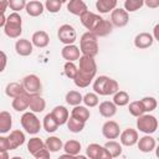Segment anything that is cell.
I'll return each mask as SVG.
<instances>
[{
	"label": "cell",
	"mask_w": 159,
	"mask_h": 159,
	"mask_svg": "<svg viewBox=\"0 0 159 159\" xmlns=\"http://www.w3.org/2000/svg\"><path fill=\"white\" fill-rule=\"evenodd\" d=\"M78 62L80 66L77 67V75L73 82L78 88H86L91 84L97 73V63L93 57L88 56H81Z\"/></svg>",
	"instance_id": "cell-1"
},
{
	"label": "cell",
	"mask_w": 159,
	"mask_h": 159,
	"mask_svg": "<svg viewBox=\"0 0 159 159\" xmlns=\"http://www.w3.org/2000/svg\"><path fill=\"white\" fill-rule=\"evenodd\" d=\"M93 89L96 94L99 96H111L119 91V84L116 80L108 76H99L93 82Z\"/></svg>",
	"instance_id": "cell-2"
},
{
	"label": "cell",
	"mask_w": 159,
	"mask_h": 159,
	"mask_svg": "<svg viewBox=\"0 0 159 159\" xmlns=\"http://www.w3.org/2000/svg\"><path fill=\"white\" fill-rule=\"evenodd\" d=\"M98 37L87 31L84 32L81 39H80V52L82 53V56H88V57H93L98 53Z\"/></svg>",
	"instance_id": "cell-3"
},
{
	"label": "cell",
	"mask_w": 159,
	"mask_h": 159,
	"mask_svg": "<svg viewBox=\"0 0 159 159\" xmlns=\"http://www.w3.org/2000/svg\"><path fill=\"white\" fill-rule=\"evenodd\" d=\"M4 32L10 39H19L22 34V19L19 12H11L6 17Z\"/></svg>",
	"instance_id": "cell-4"
},
{
	"label": "cell",
	"mask_w": 159,
	"mask_h": 159,
	"mask_svg": "<svg viewBox=\"0 0 159 159\" xmlns=\"http://www.w3.org/2000/svg\"><path fill=\"white\" fill-rule=\"evenodd\" d=\"M137 128L144 134H153L158 129V119L153 114H143L137 119Z\"/></svg>",
	"instance_id": "cell-5"
},
{
	"label": "cell",
	"mask_w": 159,
	"mask_h": 159,
	"mask_svg": "<svg viewBox=\"0 0 159 159\" xmlns=\"http://www.w3.org/2000/svg\"><path fill=\"white\" fill-rule=\"evenodd\" d=\"M21 125L29 134H37L41 129V122L37 116L32 112H25L20 118Z\"/></svg>",
	"instance_id": "cell-6"
},
{
	"label": "cell",
	"mask_w": 159,
	"mask_h": 159,
	"mask_svg": "<svg viewBox=\"0 0 159 159\" xmlns=\"http://www.w3.org/2000/svg\"><path fill=\"white\" fill-rule=\"evenodd\" d=\"M57 37L60 42L66 45H73V42L77 40V32L76 29L70 24H63L57 30Z\"/></svg>",
	"instance_id": "cell-7"
},
{
	"label": "cell",
	"mask_w": 159,
	"mask_h": 159,
	"mask_svg": "<svg viewBox=\"0 0 159 159\" xmlns=\"http://www.w3.org/2000/svg\"><path fill=\"white\" fill-rule=\"evenodd\" d=\"M22 86L26 93L29 94H40L42 91V83L39 76L36 75H27L22 78Z\"/></svg>",
	"instance_id": "cell-8"
},
{
	"label": "cell",
	"mask_w": 159,
	"mask_h": 159,
	"mask_svg": "<svg viewBox=\"0 0 159 159\" xmlns=\"http://www.w3.org/2000/svg\"><path fill=\"white\" fill-rule=\"evenodd\" d=\"M80 20H81V24H82L89 32H93V31L97 29V26L102 22L103 17L99 16V15H97V14H94V12H92V11H88V10H87L84 14H82V15L80 16Z\"/></svg>",
	"instance_id": "cell-9"
},
{
	"label": "cell",
	"mask_w": 159,
	"mask_h": 159,
	"mask_svg": "<svg viewBox=\"0 0 159 159\" xmlns=\"http://www.w3.org/2000/svg\"><path fill=\"white\" fill-rule=\"evenodd\" d=\"M129 21V14L122 9V7H116L111 12V24L112 26L116 27H124Z\"/></svg>",
	"instance_id": "cell-10"
},
{
	"label": "cell",
	"mask_w": 159,
	"mask_h": 159,
	"mask_svg": "<svg viewBox=\"0 0 159 159\" xmlns=\"http://www.w3.org/2000/svg\"><path fill=\"white\" fill-rule=\"evenodd\" d=\"M102 134L104 138L107 139H117L120 134V128L119 124L116 120H107L103 125H102Z\"/></svg>",
	"instance_id": "cell-11"
},
{
	"label": "cell",
	"mask_w": 159,
	"mask_h": 159,
	"mask_svg": "<svg viewBox=\"0 0 159 159\" xmlns=\"http://www.w3.org/2000/svg\"><path fill=\"white\" fill-rule=\"evenodd\" d=\"M119 139H120V144L124 147H133L134 144H137L139 135L138 132L133 128H127L123 132H120L119 134Z\"/></svg>",
	"instance_id": "cell-12"
},
{
	"label": "cell",
	"mask_w": 159,
	"mask_h": 159,
	"mask_svg": "<svg viewBox=\"0 0 159 159\" xmlns=\"http://www.w3.org/2000/svg\"><path fill=\"white\" fill-rule=\"evenodd\" d=\"M61 56L63 57V60H66V62L78 61V58L81 57L80 47L76 46V45H66L61 50Z\"/></svg>",
	"instance_id": "cell-13"
},
{
	"label": "cell",
	"mask_w": 159,
	"mask_h": 159,
	"mask_svg": "<svg viewBox=\"0 0 159 159\" xmlns=\"http://www.w3.org/2000/svg\"><path fill=\"white\" fill-rule=\"evenodd\" d=\"M29 108L32 113H41L46 108V101L40 94H29Z\"/></svg>",
	"instance_id": "cell-14"
},
{
	"label": "cell",
	"mask_w": 159,
	"mask_h": 159,
	"mask_svg": "<svg viewBox=\"0 0 159 159\" xmlns=\"http://www.w3.org/2000/svg\"><path fill=\"white\" fill-rule=\"evenodd\" d=\"M154 42L153 35L149 32H140L134 37V46L139 50L149 48Z\"/></svg>",
	"instance_id": "cell-15"
},
{
	"label": "cell",
	"mask_w": 159,
	"mask_h": 159,
	"mask_svg": "<svg viewBox=\"0 0 159 159\" xmlns=\"http://www.w3.org/2000/svg\"><path fill=\"white\" fill-rule=\"evenodd\" d=\"M15 51L19 56L26 57L30 56L34 51V46L31 43V41H29L27 39H19L15 42Z\"/></svg>",
	"instance_id": "cell-16"
},
{
	"label": "cell",
	"mask_w": 159,
	"mask_h": 159,
	"mask_svg": "<svg viewBox=\"0 0 159 159\" xmlns=\"http://www.w3.org/2000/svg\"><path fill=\"white\" fill-rule=\"evenodd\" d=\"M7 140H9L10 150L17 149L19 147H21V145L25 143V134H24L22 130L15 129V130L10 132V134H9V137H7Z\"/></svg>",
	"instance_id": "cell-17"
},
{
	"label": "cell",
	"mask_w": 159,
	"mask_h": 159,
	"mask_svg": "<svg viewBox=\"0 0 159 159\" xmlns=\"http://www.w3.org/2000/svg\"><path fill=\"white\" fill-rule=\"evenodd\" d=\"M137 144H138V149L142 153H150V152H153L155 149L157 142H155V139L152 135L145 134V135H143L142 138L138 139Z\"/></svg>",
	"instance_id": "cell-18"
},
{
	"label": "cell",
	"mask_w": 159,
	"mask_h": 159,
	"mask_svg": "<svg viewBox=\"0 0 159 159\" xmlns=\"http://www.w3.org/2000/svg\"><path fill=\"white\" fill-rule=\"evenodd\" d=\"M31 43H32V46H36L39 48H43V47L48 46V43H50V36L43 30L36 31V32H34V35L31 37Z\"/></svg>",
	"instance_id": "cell-19"
},
{
	"label": "cell",
	"mask_w": 159,
	"mask_h": 159,
	"mask_svg": "<svg viewBox=\"0 0 159 159\" xmlns=\"http://www.w3.org/2000/svg\"><path fill=\"white\" fill-rule=\"evenodd\" d=\"M25 10L27 12L29 16H32V17H37L40 15H42L43 10H45V6L41 1L39 0H31V1H27L26 2V6H25Z\"/></svg>",
	"instance_id": "cell-20"
},
{
	"label": "cell",
	"mask_w": 159,
	"mask_h": 159,
	"mask_svg": "<svg viewBox=\"0 0 159 159\" xmlns=\"http://www.w3.org/2000/svg\"><path fill=\"white\" fill-rule=\"evenodd\" d=\"M51 114H52V117L56 119V122L58 123V125L66 124V123H67V119L70 118L68 109H67L65 106H56V107L52 109Z\"/></svg>",
	"instance_id": "cell-21"
},
{
	"label": "cell",
	"mask_w": 159,
	"mask_h": 159,
	"mask_svg": "<svg viewBox=\"0 0 159 159\" xmlns=\"http://www.w3.org/2000/svg\"><path fill=\"white\" fill-rule=\"evenodd\" d=\"M67 10L76 15V16H81L82 14H84L88 9H87V5L84 1L82 0H71L67 2Z\"/></svg>",
	"instance_id": "cell-22"
},
{
	"label": "cell",
	"mask_w": 159,
	"mask_h": 159,
	"mask_svg": "<svg viewBox=\"0 0 159 159\" xmlns=\"http://www.w3.org/2000/svg\"><path fill=\"white\" fill-rule=\"evenodd\" d=\"M5 93H6L7 97H10V98L14 99V98H16V97L24 94V93H25V89H24L22 83H19V82H10V83H7L6 87H5Z\"/></svg>",
	"instance_id": "cell-23"
},
{
	"label": "cell",
	"mask_w": 159,
	"mask_h": 159,
	"mask_svg": "<svg viewBox=\"0 0 159 159\" xmlns=\"http://www.w3.org/2000/svg\"><path fill=\"white\" fill-rule=\"evenodd\" d=\"M98 111H99V114L104 118H112L116 116L117 113V107L114 106L113 102L111 101H104L99 104L98 107Z\"/></svg>",
	"instance_id": "cell-24"
},
{
	"label": "cell",
	"mask_w": 159,
	"mask_h": 159,
	"mask_svg": "<svg viewBox=\"0 0 159 159\" xmlns=\"http://www.w3.org/2000/svg\"><path fill=\"white\" fill-rule=\"evenodd\" d=\"M11 106L16 112H25L29 108V93L25 92L24 94L14 98Z\"/></svg>",
	"instance_id": "cell-25"
},
{
	"label": "cell",
	"mask_w": 159,
	"mask_h": 159,
	"mask_svg": "<svg viewBox=\"0 0 159 159\" xmlns=\"http://www.w3.org/2000/svg\"><path fill=\"white\" fill-rule=\"evenodd\" d=\"M12 127V117L7 111L0 112V134H5L10 132Z\"/></svg>",
	"instance_id": "cell-26"
},
{
	"label": "cell",
	"mask_w": 159,
	"mask_h": 159,
	"mask_svg": "<svg viewBox=\"0 0 159 159\" xmlns=\"http://www.w3.org/2000/svg\"><path fill=\"white\" fill-rule=\"evenodd\" d=\"M71 117H73V118L81 120V122L86 123L89 119V117H91V112L84 106H76V107H73V109L71 112Z\"/></svg>",
	"instance_id": "cell-27"
},
{
	"label": "cell",
	"mask_w": 159,
	"mask_h": 159,
	"mask_svg": "<svg viewBox=\"0 0 159 159\" xmlns=\"http://www.w3.org/2000/svg\"><path fill=\"white\" fill-rule=\"evenodd\" d=\"M117 7V0H97L96 9L101 14H107Z\"/></svg>",
	"instance_id": "cell-28"
},
{
	"label": "cell",
	"mask_w": 159,
	"mask_h": 159,
	"mask_svg": "<svg viewBox=\"0 0 159 159\" xmlns=\"http://www.w3.org/2000/svg\"><path fill=\"white\" fill-rule=\"evenodd\" d=\"M112 30H113V26H112L111 21H109V20L103 19V20H102V22L97 26V29H96L92 34H94L97 37H104V36L109 35V34L112 32Z\"/></svg>",
	"instance_id": "cell-29"
},
{
	"label": "cell",
	"mask_w": 159,
	"mask_h": 159,
	"mask_svg": "<svg viewBox=\"0 0 159 159\" xmlns=\"http://www.w3.org/2000/svg\"><path fill=\"white\" fill-rule=\"evenodd\" d=\"M62 149L65 150L66 154H70V155L76 157V155H78L80 152H81V143H80L78 140H76V139H70V140H67V142L63 144Z\"/></svg>",
	"instance_id": "cell-30"
},
{
	"label": "cell",
	"mask_w": 159,
	"mask_h": 159,
	"mask_svg": "<svg viewBox=\"0 0 159 159\" xmlns=\"http://www.w3.org/2000/svg\"><path fill=\"white\" fill-rule=\"evenodd\" d=\"M45 147H46V149H47L50 153H56V152H58V150L62 149L63 143H62V140H61L58 137L52 135V137H48V138L46 139Z\"/></svg>",
	"instance_id": "cell-31"
},
{
	"label": "cell",
	"mask_w": 159,
	"mask_h": 159,
	"mask_svg": "<svg viewBox=\"0 0 159 159\" xmlns=\"http://www.w3.org/2000/svg\"><path fill=\"white\" fill-rule=\"evenodd\" d=\"M43 148H46L45 147V143L40 139V138H37V137H34V138H30V140L27 142V150H29V153L31 154V155H36L40 150H42Z\"/></svg>",
	"instance_id": "cell-32"
},
{
	"label": "cell",
	"mask_w": 159,
	"mask_h": 159,
	"mask_svg": "<svg viewBox=\"0 0 159 159\" xmlns=\"http://www.w3.org/2000/svg\"><path fill=\"white\" fill-rule=\"evenodd\" d=\"M42 127L43 129L47 132V133H53L58 129V123L56 122V119L52 117L51 113H47L45 117H43V122H42Z\"/></svg>",
	"instance_id": "cell-33"
},
{
	"label": "cell",
	"mask_w": 159,
	"mask_h": 159,
	"mask_svg": "<svg viewBox=\"0 0 159 159\" xmlns=\"http://www.w3.org/2000/svg\"><path fill=\"white\" fill-rule=\"evenodd\" d=\"M82 98H83V96H82L78 91L72 89V91H68V92L66 93V98H65V99H66V102H67L70 106L76 107V106H81Z\"/></svg>",
	"instance_id": "cell-34"
},
{
	"label": "cell",
	"mask_w": 159,
	"mask_h": 159,
	"mask_svg": "<svg viewBox=\"0 0 159 159\" xmlns=\"http://www.w3.org/2000/svg\"><path fill=\"white\" fill-rule=\"evenodd\" d=\"M116 107H124L129 103V94L125 91H118L113 94V101Z\"/></svg>",
	"instance_id": "cell-35"
},
{
	"label": "cell",
	"mask_w": 159,
	"mask_h": 159,
	"mask_svg": "<svg viewBox=\"0 0 159 159\" xmlns=\"http://www.w3.org/2000/svg\"><path fill=\"white\" fill-rule=\"evenodd\" d=\"M104 148L108 150V153L112 155V158H118L122 154V144L116 140H108L104 144Z\"/></svg>",
	"instance_id": "cell-36"
},
{
	"label": "cell",
	"mask_w": 159,
	"mask_h": 159,
	"mask_svg": "<svg viewBox=\"0 0 159 159\" xmlns=\"http://www.w3.org/2000/svg\"><path fill=\"white\" fill-rule=\"evenodd\" d=\"M66 124H67V128H68V130L71 133H80V132H82L84 129V123L78 120V119H76V118H73V117H70L67 119Z\"/></svg>",
	"instance_id": "cell-37"
},
{
	"label": "cell",
	"mask_w": 159,
	"mask_h": 159,
	"mask_svg": "<svg viewBox=\"0 0 159 159\" xmlns=\"http://www.w3.org/2000/svg\"><path fill=\"white\" fill-rule=\"evenodd\" d=\"M102 149L103 147L97 144V143H91L87 145V149H86V154H87V158L89 159H98L101 153H102Z\"/></svg>",
	"instance_id": "cell-38"
},
{
	"label": "cell",
	"mask_w": 159,
	"mask_h": 159,
	"mask_svg": "<svg viewBox=\"0 0 159 159\" xmlns=\"http://www.w3.org/2000/svg\"><path fill=\"white\" fill-rule=\"evenodd\" d=\"M128 109H129V113H130L133 117H137V118H138V117H140V116H143V114H145L144 107H143V104H142V102H140V101L130 102V103H129Z\"/></svg>",
	"instance_id": "cell-39"
},
{
	"label": "cell",
	"mask_w": 159,
	"mask_h": 159,
	"mask_svg": "<svg viewBox=\"0 0 159 159\" xmlns=\"http://www.w3.org/2000/svg\"><path fill=\"white\" fill-rule=\"evenodd\" d=\"M82 102L84 103V107H96L98 106V102H99V98H98V94H96L94 92H88L83 96L82 98Z\"/></svg>",
	"instance_id": "cell-40"
},
{
	"label": "cell",
	"mask_w": 159,
	"mask_h": 159,
	"mask_svg": "<svg viewBox=\"0 0 159 159\" xmlns=\"http://www.w3.org/2000/svg\"><path fill=\"white\" fill-rule=\"evenodd\" d=\"M143 5H144L143 0H125L124 1V10L128 14L129 12H134V11L139 10Z\"/></svg>",
	"instance_id": "cell-41"
},
{
	"label": "cell",
	"mask_w": 159,
	"mask_h": 159,
	"mask_svg": "<svg viewBox=\"0 0 159 159\" xmlns=\"http://www.w3.org/2000/svg\"><path fill=\"white\" fill-rule=\"evenodd\" d=\"M140 102H142V104H143V107H144V111H145V113L148 112V113H150V112H153L155 108H157V106H158V102H157V99L154 98V97H143L142 99H140Z\"/></svg>",
	"instance_id": "cell-42"
},
{
	"label": "cell",
	"mask_w": 159,
	"mask_h": 159,
	"mask_svg": "<svg viewBox=\"0 0 159 159\" xmlns=\"http://www.w3.org/2000/svg\"><path fill=\"white\" fill-rule=\"evenodd\" d=\"M63 73L67 78L75 80V77L77 75V66L75 65V62H66L63 65Z\"/></svg>",
	"instance_id": "cell-43"
},
{
	"label": "cell",
	"mask_w": 159,
	"mask_h": 159,
	"mask_svg": "<svg viewBox=\"0 0 159 159\" xmlns=\"http://www.w3.org/2000/svg\"><path fill=\"white\" fill-rule=\"evenodd\" d=\"M63 1H58V0H46V2L43 4V6L46 7V10L48 12H52V14H56L61 10V6H62Z\"/></svg>",
	"instance_id": "cell-44"
},
{
	"label": "cell",
	"mask_w": 159,
	"mask_h": 159,
	"mask_svg": "<svg viewBox=\"0 0 159 159\" xmlns=\"http://www.w3.org/2000/svg\"><path fill=\"white\" fill-rule=\"evenodd\" d=\"M26 2L25 0H9L7 1V5L11 10H14V12H17V11H21V10H25V6H26Z\"/></svg>",
	"instance_id": "cell-45"
},
{
	"label": "cell",
	"mask_w": 159,
	"mask_h": 159,
	"mask_svg": "<svg viewBox=\"0 0 159 159\" xmlns=\"http://www.w3.org/2000/svg\"><path fill=\"white\" fill-rule=\"evenodd\" d=\"M10 150V145H9V140L7 137L0 135V152L1 153H6Z\"/></svg>",
	"instance_id": "cell-46"
},
{
	"label": "cell",
	"mask_w": 159,
	"mask_h": 159,
	"mask_svg": "<svg viewBox=\"0 0 159 159\" xmlns=\"http://www.w3.org/2000/svg\"><path fill=\"white\" fill-rule=\"evenodd\" d=\"M6 65H7V56L4 51L0 50V73L4 72V70L6 68Z\"/></svg>",
	"instance_id": "cell-47"
},
{
	"label": "cell",
	"mask_w": 159,
	"mask_h": 159,
	"mask_svg": "<svg viewBox=\"0 0 159 159\" xmlns=\"http://www.w3.org/2000/svg\"><path fill=\"white\" fill-rule=\"evenodd\" d=\"M39 158H45V159H50V152L46 149V148H43L42 150H40L36 155H35V159H39Z\"/></svg>",
	"instance_id": "cell-48"
},
{
	"label": "cell",
	"mask_w": 159,
	"mask_h": 159,
	"mask_svg": "<svg viewBox=\"0 0 159 159\" xmlns=\"http://www.w3.org/2000/svg\"><path fill=\"white\" fill-rule=\"evenodd\" d=\"M7 7H9L7 0H0V15H5V11Z\"/></svg>",
	"instance_id": "cell-49"
},
{
	"label": "cell",
	"mask_w": 159,
	"mask_h": 159,
	"mask_svg": "<svg viewBox=\"0 0 159 159\" xmlns=\"http://www.w3.org/2000/svg\"><path fill=\"white\" fill-rule=\"evenodd\" d=\"M98 159H113V158H112V155L108 153V150L103 147L102 153H101V155H99V158H98Z\"/></svg>",
	"instance_id": "cell-50"
},
{
	"label": "cell",
	"mask_w": 159,
	"mask_h": 159,
	"mask_svg": "<svg viewBox=\"0 0 159 159\" xmlns=\"http://www.w3.org/2000/svg\"><path fill=\"white\" fill-rule=\"evenodd\" d=\"M144 4H145L147 6H149V7H158V6H159V1H158V0H155V1H150V0H149V1H145Z\"/></svg>",
	"instance_id": "cell-51"
},
{
	"label": "cell",
	"mask_w": 159,
	"mask_h": 159,
	"mask_svg": "<svg viewBox=\"0 0 159 159\" xmlns=\"http://www.w3.org/2000/svg\"><path fill=\"white\" fill-rule=\"evenodd\" d=\"M158 30H159V25H155V26H154V36H153V39H154V40H159Z\"/></svg>",
	"instance_id": "cell-52"
},
{
	"label": "cell",
	"mask_w": 159,
	"mask_h": 159,
	"mask_svg": "<svg viewBox=\"0 0 159 159\" xmlns=\"http://www.w3.org/2000/svg\"><path fill=\"white\" fill-rule=\"evenodd\" d=\"M6 22V16L5 15H0V27H4Z\"/></svg>",
	"instance_id": "cell-53"
},
{
	"label": "cell",
	"mask_w": 159,
	"mask_h": 159,
	"mask_svg": "<svg viewBox=\"0 0 159 159\" xmlns=\"http://www.w3.org/2000/svg\"><path fill=\"white\" fill-rule=\"evenodd\" d=\"M58 159H75V157L73 155H70V154H62V155H60L58 157Z\"/></svg>",
	"instance_id": "cell-54"
},
{
	"label": "cell",
	"mask_w": 159,
	"mask_h": 159,
	"mask_svg": "<svg viewBox=\"0 0 159 159\" xmlns=\"http://www.w3.org/2000/svg\"><path fill=\"white\" fill-rule=\"evenodd\" d=\"M0 159H10L9 153H7V152H6V153H1V152H0Z\"/></svg>",
	"instance_id": "cell-55"
},
{
	"label": "cell",
	"mask_w": 159,
	"mask_h": 159,
	"mask_svg": "<svg viewBox=\"0 0 159 159\" xmlns=\"http://www.w3.org/2000/svg\"><path fill=\"white\" fill-rule=\"evenodd\" d=\"M75 159H88L86 155H81V154H78V155H76L75 157Z\"/></svg>",
	"instance_id": "cell-56"
},
{
	"label": "cell",
	"mask_w": 159,
	"mask_h": 159,
	"mask_svg": "<svg viewBox=\"0 0 159 159\" xmlns=\"http://www.w3.org/2000/svg\"><path fill=\"white\" fill-rule=\"evenodd\" d=\"M10 159H24V158H21V157H17V155H16V157H12V158H10Z\"/></svg>",
	"instance_id": "cell-57"
},
{
	"label": "cell",
	"mask_w": 159,
	"mask_h": 159,
	"mask_svg": "<svg viewBox=\"0 0 159 159\" xmlns=\"http://www.w3.org/2000/svg\"><path fill=\"white\" fill-rule=\"evenodd\" d=\"M39 159H45V158H39Z\"/></svg>",
	"instance_id": "cell-58"
}]
</instances>
